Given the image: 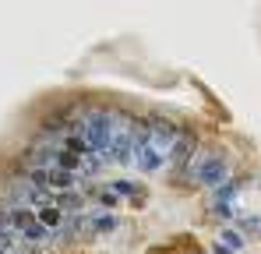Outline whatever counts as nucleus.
<instances>
[{
	"label": "nucleus",
	"mask_w": 261,
	"mask_h": 254,
	"mask_svg": "<svg viewBox=\"0 0 261 254\" xmlns=\"http://www.w3.org/2000/svg\"><path fill=\"white\" fill-rule=\"evenodd\" d=\"M120 226V219L117 215H99V219H88V230H95V233H113Z\"/></svg>",
	"instance_id": "1"
}]
</instances>
